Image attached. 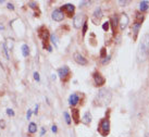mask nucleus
Segmentation results:
<instances>
[{
	"label": "nucleus",
	"mask_w": 149,
	"mask_h": 137,
	"mask_svg": "<svg viewBox=\"0 0 149 137\" xmlns=\"http://www.w3.org/2000/svg\"><path fill=\"white\" fill-rule=\"evenodd\" d=\"M149 53V34H145L140 38V43L137 49V61L145 62Z\"/></svg>",
	"instance_id": "obj_1"
},
{
	"label": "nucleus",
	"mask_w": 149,
	"mask_h": 137,
	"mask_svg": "<svg viewBox=\"0 0 149 137\" xmlns=\"http://www.w3.org/2000/svg\"><path fill=\"white\" fill-rule=\"evenodd\" d=\"M112 98L111 93L106 88H101V89L98 91L97 96L95 98V104L98 107H105L110 104Z\"/></svg>",
	"instance_id": "obj_2"
},
{
	"label": "nucleus",
	"mask_w": 149,
	"mask_h": 137,
	"mask_svg": "<svg viewBox=\"0 0 149 137\" xmlns=\"http://www.w3.org/2000/svg\"><path fill=\"white\" fill-rule=\"evenodd\" d=\"M98 132H99V134L103 137H106L109 135V133H110V121H109L107 118L103 119V120L99 122V125H98Z\"/></svg>",
	"instance_id": "obj_3"
},
{
	"label": "nucleus",
	"mask_w": 149,
	"mask_h": 137,
	"mask_svg": "<svg viewBox=\"0 0 149 137\" xmlns=\"http://www.w3.org/2000/svg\"><path fill=\"white\" fill-rule=\"evenodd\" d=\"M61 11L63 12V14H66L69 18H72L73 15H74V12H75V7L74 5H72V3H66V5H63L61 7Z\"/></svg>",
	"instance_id": "obj_4"
},
{
	"label": "nucleus",
	"mask_w": 149,
	"mask_h": 137,
	"mask_svg": "<svg viewBox=\"0 0 149 137\" xmlns=\"http://www.w3.org/2000/svg\"><path fill=\"white\" fill-rule=\"evenodd\" d=\"M58 75L61 78V80L65 82V80H68L69 75H70V69H69V66L63 65L62 67L58 69Z\"/></svg>",
	"instance_id": "obj_5"
},
{
	"label": "nucleus",
	"mask_w": 149,
	"mask_h": 137,
	"mask_svg": "<svg viewBox=\"0 0 149 137\" xmlns=\"http://www.w3.org/2000/svg\"><path fill=\"white\" fill-rule=\"evenodd\" d=\"M103 11H101V8H100V7H97V8L95 9V11H94L93 16H92V21H93L95 24H98L99 21L103 19Z\"/></svg>",
	"instance_id": "obj_6"
},
{
	"label": "nucleus",
	"mask_w": 149,
	"mask_h": 137,
	"mask_svg": "<svg viewBox=\"0 0 149 137\" xmlns=\"http://www.w3.org/2000/svg\"><path fill=\"white\" fill-rule=\"evenodd\" d=\"M130 23V18L126 13H122L121 16H120V20H119V25H120V29L123 31L127 27V25Z\"/></svg>",
	"instance_id": "obj_7"
},
{
	"label": "nucleus",
	"mask_w": 149,
	"mask_h": 137,
	"mask_svg": "<svg viewBox=\"0 0 149 137\" xmlns=\"http://www.w3.org/2000/svg\"><path fill=\"white\" fill-rule=\"evenodd\" d=\"M84 19L85 15L83 13H79V14L75 15L74 19H73V25H74L75 29H79L82 26V24H84Z\"/></svg>",
	"instance_id": "obj_8"
},
{
	"label": "nucleus",
	"mask_w": 149,
	"mask_h": 137,
	"mask_svg": "<svg viewBox=\"0 0 149 137\" xmlns=\"http://www.w3.org/2000/svg\"><path fill=\"white\" fill-rule=\"evenodd\" d=\"M73 58H74V60L76 63H79V65H86L88 62H87V59L84 58L83 55H81L79 52H74V55H73Z\"/></svg>",
	"instance_id": "obj_9"
},
{
	"label": "nucleus",
	"mask_w": 149,
	"mask_h": 137,
	"mask_svg": "<svg viewBox=\"0 0 149 137\" xmlns=\"http://www.w3.org/2000/svg\"><path fill=\"white\" fill-rule=\"evenodd\" d=\"M94 80H95V84H96V86H103L105 83H106V78L103 77L99 72H95L94 73Z\"/></svg>",
	"instance_id": "obj_10"
},
{
	"label": "nucleus",
	"mask_w": 149,
	"mask_h": 137,
	"mask_svg": "<svg viewBox=\"0 0 149 137\" xmlns=\"http://www.w3.org/2000/svg\"><path fill=\"white\" fill-rule=\"evenodd\" d=\"M38 36H39V38L42 39V42H47L48 37H50V35H49V32H48L47 27L42 26L40 29H38Z\"/></svg>",
	"instance_id": "obj_11"
},
{
	"label": "nucleus",
	"mask_w": 149,
	"mask_h": 137,
	"mask_svg": "<svg viewBox=\"0 0 149 137\" xmlns=\"http://www.w3.org/2000/svg\"><path fill=\"white\" fill-rule=\"evenodd\" d=\"M51 18L56 22H61V21H63V19H64V14H63V12L60 9H57L52 12Z\"/></svg>",
	"instance_id": "obj_12"
},
{
	"label": "nucleus",
	"mask_w": 149,
	"mask_h": 137,
	"mask_svg": "<svg viewBox=\"0 0 149 137\" xmlns=\"http://www.w3.org/2000/svg\"><path fill=\"white\" fill-rule=\"evenodd\" d=\"M71 115H72V119H73V121H74L75 124H79V109H72V111H71Z\"/></svg>",
	"instance_id": "obj_13"
},
{
	"label": "nucleus",
	"mask_w": 149,
	"mask_h": 137,
	"mask_svg": "<svg viewBox=\"0 0 149 137\" xmlns=\"http://www.w3.org/2000/svg\"><path fill=\"white\" fill-rule=\"evenodd\" d=\"M79 101V97L77 94H72L70 96V98H69V104L72 106V107H74L77 104V102Z\"/></svg>",
	"instance_id": "obj_14"
},
{
	"label": "nucleus",
	"mask_w": 149,
	"mask_h": 137,
	"mask_svg": "<svg viewBox=\"0 0 149 137\" xmlns=\"http://www.w3.org/2000/svg\"><path fill=\"white\" fill-rule=\"evenodd\" d=\"M82 122L84 123V124H86V125L90 124V122H92V113H90L89 111H87V112L84 113L83 118H82Z\"/></svg>",
	"instance_id": "obj_15"
},
{
	"label": "nucleus",
	"mask_w": 149,
	"mask_h": 137,
	"mask_svg": "<svg viewBox=\"0 0 149 137\" xmlns=\"http://www.w3.org/2000/svg\"><path fill=\"white\" fill-rule=\"evenodd\" d=\"M149 9V2L146 0H143L139 2V11L141 12H146Z\"/></svg>",
	"instance_id": "obj_16"
},
{
	"label": "nucleus",
	"mask_w": 149,
	"mask_h": 137,
	"mask_svg": "<svg viewBox=\"0 0 149 137\" xmlns=\"http://www.w3.org/2000/svg\"><path fill=\"white\" fill-rule=\"evenodd\" d=\"M21 50H22V55H23V57H27L28 55H29V47H28L26 44L22 45Z\"/></svg>",
	"instance_id": "obj_17"
},
{
	"label": "nucleus",
	"mask_w": 149,
	"mask_h": 137,
	"mask_svg": "<svg viewBox=\"0 0 149 137\" xmlns=\"http://www.w3.org/2000/svg\"><path fill=\"white\" fill-rule=\"evenodd\" d=\"M37 131V125H36V123H29V125H28V133L29 134H34V133H36Z\"/></svg>",
	"instance_id": "obj_18"
},
{
	"label": "nucleus",
	"mask_w": 149,
	"mask_h": 137,
	"mask_svg": "<svg viewBox=\"0 0 149 137\" xmlns=\"http://www.w3.org/2000/svg\"><path fill=\"white\" fill-rule=\"evenodd\" d=\"M111 24H112V29H113V33H114V31H116V29H117L118 24H119V20H118V18L116 16V15L112 18Z\"/></svg>",
	"instance_id": "obj_19"
},
{
	"label": "nucleus",
	"mask_w": 149,
	"mask_h": 137,
	"mask_svg": "<svg viewBox=\"0 0 149 137\" xmlns=\"http://www.w3.org/2000/svg\"><path fill=\"white\" fill-rule=\"evenodd\" d=\"M50 40H51V43L53 44V46L55 47H58V38H57V36L55 35V34H52V35H50Z\"/></svg>",
	"instance_id": "obj_20"
},
{
	"label": "nucleus",
	"mask_w": 149,
	"mask_h": 137,
	"mask_svg": "<svg viewBox=\"0 0 149 137\" xmlns=\"http://www.w3.org/2000/svg\"><path fill=\"white\" fill-rule=\"evenodd\" d=\"M2 48H3V52H5V58H7V59H10L9 49H8V46H7V44H5V43L2 44Z\"/></svg>",
	"instance_id": "obj_21"
},
{
	"label": "nucleus",
	"mask_w": 149,
	"mask_h": 137,
	"mask_svg": "<svg viewBox=\"0 0 149 137\" xmlns=\"http://www.w3.org/2000/svg\"><path fill=\"white\" fill-rule=\"evenodd\" d=\"M118 3H119L120 5H122V7H125V5H130L131 1L130 0H119V1H118Z\"/></svg>",
	"instance_id": "obj_22"
},
{
	"label": "nucleus",
	"mask_w": 149,
	"mask_h": 137,
	"mask_svg": "<svg viewBox=\"0 0 149 137\" xmlns=\"http://www.w3.org/2000/svg\"><path fill=\"white\" fill-rule=\"evenodd\" d=\"M63 115H64V118H65V122H66V124H71V117H70V114L68 113V112H64V113H63Z\"/></svg>",
	"instance_id": "obj_23"
},
{
	"label": "nucleus",
	"mask_w": 149,
	"mask_h": 137,
	"mask_svg": "<svg viewBox=\"0 0 149 137\" xmlns=\"http://www.w3.org/2000/svg\"><path fill=\"white\" fill-rule=\"evenodd\" d=\"M28 5H29V8H32V9H37V3L34 2V1H29V2H28Z\"/></svg>",
	"instance_id": "obj_24"
},
{
	"label": "nucleus",
	"mask_w": 149,
	"mask_h": 137,
	"mask_svg": "<svg viewBox=\"0 0 149 137\" xmlns=\"http://www.w3.org/2000/svg\"><path fill=\"white\" fill-rule=\"evenodd\" d=\"M5 112H7V114H8V115H10V117H14V115H15V113H14V111L13 110H12V109H7V111H5Z\"/></svg>",
	"instance_id": "obj_25"
},
{
	"label": "nucleus",
	"mask_w": 149,
	"mask_h": 137,
	"mask_svg": "<svg viewBox=\"0 0 149 137\" xmlns=\"http://www.w3.org/2000/svg\"><path fill=\"white\" fill-rule=\"evenodd\" d=\"M83 32H82V35L84 36L85 34H86V32H87V22H85L84 24H83V29H82Z\"/></svg>",
	"instance_id": "obj_26"
},
{
	"label": "nucleus",
	"mask_w": 149,
	"mask_h": 137,
	"mask_svg": "<svg viewBox=\"0 0 149 137\" xmlns=\"http://www.w3.org/2000/svg\"><path fill=\"white\" fill-rule=\"evenodd\" d=\"M107 51H106V48H101V51H100V57L101 58H106Z\"/></svg>",
	"instance_id": "obj_27"
},
{
	"label": "nucleus",
	"mask_w": 149,
	"mask_h": 137,
	"mask_svg": "<svg viewBox=\"0 0 149 137\" xmlns=\"http://www.w3.org/2000/svg\"><path fill=\"white\" fill-rule=\"evenodd\" d=\"M33 75H34V80H37V82L40 80V76H39V73H38V72H35Z\"/></svg>",
	"instance_id": "obj_28"
},
{
	"label": "nucleus",
	"mask_w": 149,
	"mask_h": 137,
	"mask_svg": "<svg viewBox=\"0 0 149 137\" xmlns=\"http://www.w3.org/2000/svg\"><path fill=\"white\" fill-rule=\"evenodd\" d=\"M109 25H110V22H106V23H103V31H106V32H107L108 29H109Z\"/></svg>",
	"instance_id": "obj_29"
},
{
	"label": "nucleus",
	"mask_w": 149,
	"mask_h": 137,
	"mask_svg": "<svg viewBox=\"0 0 149 137\" xmlns=\"http://www.w3.org/2000/svg\"><path fill=\"white\" fill-rule=\"evenodd\" d=\"M32 110H27V113H26V119H27V120H29V119H31V117H32Z\"/></svg>",
	"instance_id": "obj_30"
},
{
	"label": "nucleus",
	"mask_w": 149,
	"mask_h": 137,
	"mask_svg": "<svg viewBox=\"0 0 149 137\" xmlns=\"http://www.w3.org/2000/svg\"><path fill=\"white\" fill-rule=\"evenodd\" d=\"M38 108H39V106L36 104V106H35V109H34V111H33V113L35 114V115H37L38 114Z\"/></svg>",
	"instance_id": "obj_31"
},
{
	"label": "nucleus",
	"mask_w": 149,
	"mask_h": 137,
	"mask_svg": "<svg viewBox=\"0 0 149 137\" xmlns=\"http://www.w3.org/2000/svg\"><path fill=\"white\" fill-rule=\"evenodd\" d=\"M7 8L9 10H14V5H12V3H8V5H7Z\"/></svg>",
	"instance_id": "obj_32"
},
{
	"label": "nucleus",
	"mask_w": 149,
	"mask_h": 137,
	"mask_svg": "<svg viewBox=\"0 0 149 137\" xmlns=\"http://www.w3.org/2000/svg\"><path fill=\"white\" fill-rule=\"evenodd\" d=\"M51 131L53 133H57L58 132V128H57V125H52L51 126Z\"/></svg>",
	"instance_id": "obj_33"
},
{
	"label": "nucleus",
	"mask_w": 149,
	"mask_h": 137,
	"mask_svg": "<svg viewBox=\"0 0 149 137\" xmlns=\"http://www.w3.org/2000/svg\"><path fill=\"white\" fill-rule=\"evenodd\" d=\"M89 1H82V2H79V7H83L84 5H88Z\"/></svg>",
	"instance_id": "obj_34"
},
{
	"label": "nucleus",
	"mask_w": 149,
	"mask_h": 137,
	"mask_svg": "<svg viewBox=\"0 0 149 137\" xmlns=\"http://www.w3.org/2000/svg\"><path fill=\"white\" fill-rule=\"evenodd\" d=\"M0 126H1V128H5V121L3 120H0Z\"/></svg>",
	"instance_id": "obj_35"
},
{
	"label": "nucleus",
	"mask_w": 149,
	"mask_h": 137,
	"mask_svg": "<svg viewBox=\"0 0 149 137\" xmlns=\"http://www.w3.org/2000/svg\"><path fill=\"white\" fill-rule=\"evenodd\" d=\"M46 133V130H45V127H42V131H40V136H44V134Z\"/></svg>",
	"instance_id": "obj_36"
}]
</instances>
